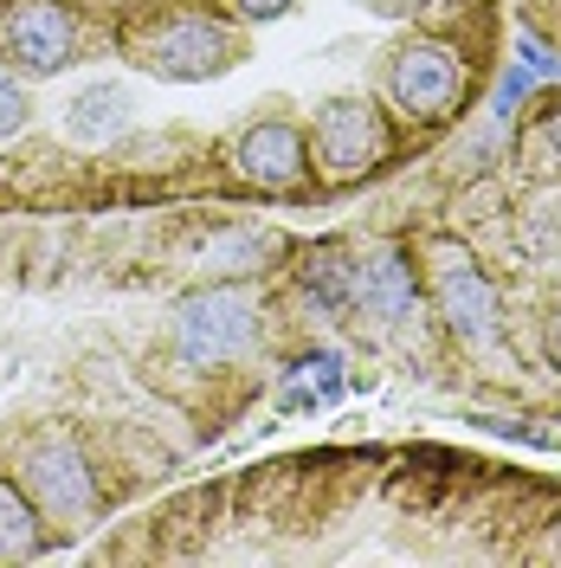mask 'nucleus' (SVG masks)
<instances>
[{
  "mask_svg": "<svg viewBox=\"0 0 561 568\" xmlns=\"http://www.w3.org/2000/svg\"><path fill=\"white\" fill-rule=\"evenodd\" d=\"M258 336V311L246 291L220 284V291H194L175 304V349L187 362H226V355L252 349Z\"/></svg>",
  "mask_w": 561,
  "mask_h": 568,
  "instance_id": "1",
  "label": "nucleus"
},
{
  "mask_svg": "<svg viewBox=\"0 0 561 568\" xmlns=\"http://www.w3.org/2000/svg\"><path fill=\"white\" fill-rule=\"evenodd\" d=\"M426 265H432V304H439V317L452 323L471 349L497 343V291H491V278L478 272V258L446 240V246L426 252Z\"/></svg>",
  "mask_w": 561,
  "mask_h": 568,
  "instance_id": "2",
  "label": "nucleus"
},
{
  "mask_svg": "<svg viewBox=\"0 0 561 568\" xmlns=\"http://www.w3.org/2000/svg\"><path fill=\"white\" fill-rule=\"evenodd\" d=\"M387 91H394V104L407 110V116H446L458 104V91H465V65H458V52L446 39H414L394 71H387Z\"/></svg>",
  "mask_w": 561,
  "mask_h": 568,
  "instance_id": "3",
  "label": "nucleus"
},
{
  "mask_svg": "<svg viewBox=\"0 0 561 568\" xmlns=\"http://www.w3.org/2000/svg\"><path fill=\"white\" fill-rule=\"evenodd\" d=\"M381 155V116L368 98H329L316 110V162L329 181H355Z\"/></svg>",
  "mask_w": 561,
  "mask_h": 568,
  "instance_id": "4",
  "label": "nucleus"
},
{
  "mask_svg": "<svg viewBox=\"0 0 561 568\" xmlns=\"http://www.w3.org/2000/svg\"><path fill=\"white\" fill-rule=\"evenodd\" d=\"M20 478H27L33 510H45V517H84L98 504V478H91V465L71 439H39L20 465Z\"/></svg>",
  "mask_w": 561,
  "mask_h": 568,
  "instance_id": "5",
  "label": "nucleus"
},
{
  "mask_svg": "<svg viewBox=\"0 0 561 568\" xmlns=\"http://www.w3.org/2000/svg\"><path fill=\"white\" fill-rule=\"evenodd\" d=\"M7 52L33 71H65L78 52V20L59 0H20L7 13Z\"/></svg>",
  "mask_w": 561,
  "mask_h": 568,
  "instance_id": "6",
  "label": "nucleus"
},
{
  "mask_svg": "<svg viewBox=\"0 0 561 568\" xmlns=\"http://www.w3.org/2000/svg\"><path fill=\"white\" fill-rule=\"evenodd\" d=\"M414 297H420V284H414V258L400 246H381V252H368V258H355L349 304L361 317L400 323V317H414Z\"/></svg>",
  "mask_w": 561,
  "mask_h": 568,
  "instance_id": "7",
  "label": "nucleus"
},
{
  "mask_svg": "<svg viewBox=\"0 0 561 568\" xmlns=\"http://www.w3.org/2000/svg\"><path fill=\"white\" fill-rule=\"evenodd\" d=\"M149 71H162V78H207V71L226 65V33L213 27L207 13H175L162 33L149 39V59H142Z\"/></svg>",
  "mask_w": 561,
  "mask_h": 568,
  "instance_id": "8",
  "label": "nucleus"
},
{
  "mask_svg": "<svg viewBox=\"0 0 561 568\" xmlns=\"http://www.w3.org/2000/svg\"><path fill=\"white\" fill-rule=\"evenodd\" d=\"M233 162H239V175H246L252 187L284 194V187H297V181H304L310 149H304V136H297L290 123H252L246 136H239V149H233Z\"/></svg>",
  "mask_w": 561,
  "mask_h": 568,
  "instance_id": "9",
  "label": "nucleus"
},
{
  "mask_svg": "<svg viewBox=\"0 0 561 568\" xmlns=\"http://www.w3.org/2000/svg\"><path fill=\"white\" fill-rule=\"evenodd\" d=\"M130 91L116 84V78H98V84H84L78 98L65 104V130L78 142H91V149H104V142H116L123 130H130Z\"/></svg>",
  "mask_w": 561,
  "mask_h": 568,
  "instance_id": "10",
  "label": "nucleus"
},
{
  "mask_svg": "<svg viewBox=\"0 0 561 568\" xmlns=\"http://www.w3.org/2000/svg\"><path fill=\"white\" fill-rule=\"evenodd\" d=\"M265 252H272L265 233H252V226H226V233H213L207 246H201V272H207V278H246V272L265 265Z\"/></svg>",
  "mask_w": 561,
  "mask_h": 568,
  "instance_id": "11",
  "label": "nucleus"
},
{
  "mask_svg": "<svg viewBox=\"0 0 561 568\" xmlns=\"http://www.w3.org/2000/svg\"><path fill=\"white\" fill-rule=\"evenodd\" d=\"M349 252L343 246H316L304 258V291H316V304H349Z\"/></svg>",
  "mask_w": 561,
  "mask_h": 568,
  "instance_id": "12",
  "label": "nucleus"
},
{
  "mask_svg": "<svg viewBox=\"0 0 561 568\" xmlns=\"http://www.w3.org/2000/svg\"><path fill=\"white\" fill-rule=\"evenodd\" d=\"M33 549H39L33 504L13 491V485H0V556H33Z\"/></svg>",
  "mask_w": 561,
  "mask_h": 568,
  "instance_id": "13",
  "label": "nucleus"
},
{
  "mask_svg": "<svg viewBox=\"0 0 561 568\" xmlns=\"http://www.w3.org/2000/svg\"><path fill=\"white\" fill-rule=\"evenodd\" d=\"M27 91H20V78H7V71H0V142H13L20 136V130H27Z\"/></svg>",
  "mask_w": 561,
  "mask_h": 568,
  "instance_id": "14",
  "label": "nucleus"
},
{
  "mask_svg": "<svg viewBox=\"0 0 561 568\" xmlns=\"http://www.w3.org/2000/svg\"><path fill=\"white\" fill-rule=\"evenodd\" d=\"M517 59H523V71L529 78H561V59H549L536 39H517Z\"/></svg>",
  "mask_w": 561,
  "mask_h": 568,
  "instance_id": "15",
  "label": "nucleus"
},
{
  "mask_svg": "<svg viewBox=\"0 0 561 568\" xmlns=\"http://www.w3.org/2000/svg\"><path fill=\"white\" fill-rule=\"evenodd\" d=\"M529 84H536V78H529L523 65H510V71H503V84H497V110L523 104V98H529Z\"/></svg>",
  "mask_w": 561,
  "mask_h": 568,
  "instance_id": "16",
  "label": "nucleus"
},
{
  "mask_svg": "<svg viewBox=\"0 0 561 568\" xmlns=\"http://www.w3.org/2000/svg\"><path fill=\"white\" fill-rule=\"evenodd\" d=\"M233 7H239L246 20H284V13H290L297 0H233Z\"/></svg>",
  "mask_w": 561,
  "mask_h": 568,
  "instance_id": "17",
  "label": "nucleus"
},
{
  "mask_svg": "<svg viewBox=\"0 0 561 568\" xmlns=\"http://www.w3.org/2000/svg\"><path fill=\"white\" fill-rule=\"evenodd\" d=\"M542 349H549V362L561 368V311H555L549 323H542Z\"/></svg>",
  "mask_w": 561,
  "mask_h": 568,
  "instance_id": "18",
  "label": "nucleus"
},
{
  "mask_svg": "<svg viewBox=\"0 0 561 568\" xmlns=\"http://www.w3.org/2000/svg\"><path fill=\"white\" fill-rule=\"evenodd\" d=\"M549 149L561 155V110H549Z\"/></svg>",
  "mask_w": 561,
  "mask_h": 568,
  "instance_id": "19",
  "label": "nucleus"
},
{
  "mask_svg": "<svg viewBox=\"0 0 561 568\" xmlns=\"http://www.w3.org/2000/svg\"><path fill=\"white\" fill-rule=\"evenodd\" d=\"M381 13H414V0H375Z\"/></svg>",
  "mask_w": 561,
  "mask_h": 568,
  "instance_id": "20",
  "label": "nucleus"
}]
</instances>
